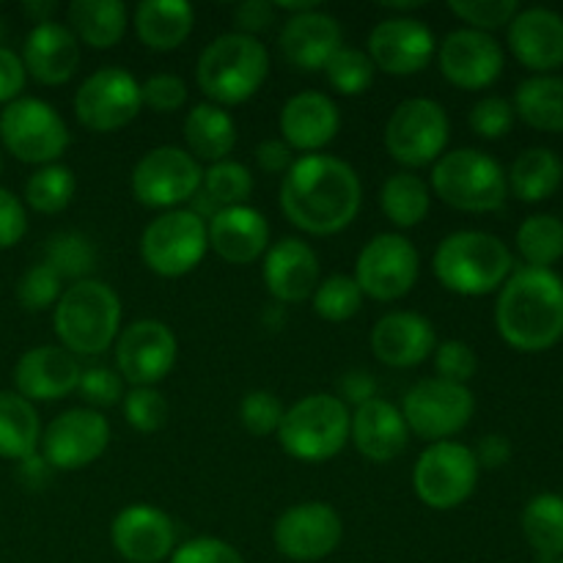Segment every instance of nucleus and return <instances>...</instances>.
<instances>
[{
  "label": "nucleus",
  "mask_w": 563,
  "mask_h": 563,
  "mask_svg": "<svg viewBox=\"0 0 563 563\" xmlns=\"http://www.w3.org/2000/svg\"><path fill=\"white\" fill-rule=\"evenodd\" d=\"M432 190L445 207L482 214L504 207L509 181L498 159L489 154L478 148H454L434 163Z\"/></svg>",
  "instance_id": "obj_7"
},
{
  "label": "nucleus",
  "mask_w": 563,
  "mask_h": 563,
  "mask_svg": "<svg viewBox=\"0 0 563 563\" xmlns=\"http://www.w3.org/2000/svg\"><path fill=\"white\" fill-rule=\"evenodd\" d=\"M38 445L53 471H82L108 451L110 423L99 410L75 407L49 421Z\"/></svg>",
  "instance_id": "obj_18"
},
{
  "label": "nucleus",
  "mask_w": 563,
  "mask_h": 563,
  "mask_svg": "<svg viewBox=\"0 0 563 563\" xmlns=\"http://www.w3.org/2000/svg\"><path fill=\"white\" fill-rule=\"evenodd\" d=\"M25 77L27 71L20 55L0 44V104H11L22 97Z\"/></svg>",
  "instance_id": "obj_55"
},
{
  "label": "nucleus",
  "mask_w": 563,
  "mask_h": 563,
  "mask_svg": "<svg viewBox=\"0 0 563 563\" xmlns=\"http://www.w3.org/2000/svg\"><path fill=\"white\" fill-rule=\"evenodd\" d=\"M478 471L482 467L473 449L454 440H440V443H429L427 451L418 456L412 487L429 509L451 511L476 493Z\"/></svg>",
  "instance_id": "obj_11"
},
{
  "label": "nucleus",
  "mask_w": 563,
  "mask_h": 563,
  "mask_svg": "<svg viewBox=\"0 0 563 563\" xmlns=\"http://www.w3.org/2000/svg\"><path fill=\"white\" fill-rule=\"evenodd\" d=\"M515 115L542 132H563V77H528L515 91Z\"/></svg>",
  "instance_id": "obj_37"
},
{
  "label": "nucleus",
  "mask_w": 563,
  "mask_h": 563,
  "mask_svg": "<svg viewBox=\"0 0 563 563\" xmlns=\"http://www.w3.org/2000/svg\"><path fill=\"white\" fill-rule=\"evenodd\" d=\"M16 478L22 482V487L44 489L49 484V478H53V467H49L47 460L36 451V454L16 462Z\"/></svg>",
  "instance_id": "obj_60"
},
{
  "label": "nucleus",
  "mask_w": 563,
  "mask_h": 563,
  "mask_svg": "<svg viewBox=\"0 0 563 563\" xmlns=\"http://www.w3.org/2000/svg\"><path fill=\"white\" fill-rule=\"evenodd\" d=\"M44 264L58 273L60 280H86L97 267V251L91 242L77 231H64L55 234L47 242V253H44Z\"/></svg>",
  "instance_id": "obj_42"
},
{
  "label": "nucleus",
  "mask_w": 563,
  "mask_h": 563,
  "mask_svg": "<svg viewBox=\"0 0 563 563\" xmlns=\"http://www.w3.org/2000/svg\"><path fill=\"white\" fill-rule=\"evenodd\" d=\"M399 410L412 434L440 443L460 434L471 423L476 412V396L467 385L432 377L412 385Z\"/></svg>",
  "instance_id": "obj_12"
},
{
  "label": "nucleus",
  "mask_w": 563,
  "mask_h": 563,
  "mask_svg": "<svg viewBox=\"0 0 563 563\" xmlns=\"http://www.w3.org/2000/svg\"><path fill=\"white\" fill-rule=\"evenodd\" d=\"M209 251L207 220L192 209H170L154 218L141 234V258L159 278H181Z\"/></svg>",
  "instance_id": "obj_9"
},
{
  "label": "nucleus",
  "mask_w": 563,
  "mask_h": 563,
  "mask_svg": "<svg viewBox=\"0 0 563 563\" xmlns=\"http://www.w3.org/2000/svg\"><path fill=\"white\" fill-rule=\"evenodd\" d=\"M368 58L374 69L410 77L427 69L438 53V38L427 22L416 16H388L368 33Z\"/></svg>",
  "instance_id": "obj_19"
},
{
  "label": "nucleus",
  "mask_w": 563,
  "mask_h": 563,
  "mask_svg": "<svg viewBox=\"0 0 563 563\" xmlns=\"http://www.w3.org/2000/svg\"><path fill=\"white\" fill-rule=\"evenodd\" d=\"M179 344L159 319H137L115 339V372L132 388H154L176 366Z\"/></svg>",
  "instance_id": "obj_16"
},
{
  "label": "nucleus",
  "mask_w": 563,
  "mask_h": 563,
  "mask_svg": "<svg viewBox=\"0 0 563 563\" xmlns=\"http://www.w3.org/2000/svg\"><path fill=\"white\" fill-rule=\"evenodd\" d=\"M141 108V82L121 66H102L75 93V119L91 132L124 130Z\"/></svg>",
  "instance_id": "obj_15"
},
{
  "label": "nucleus",
  "mask_w": 563,
  "mask_h": 563,
  "mask_svg": "<svg viewBox=\"0 0 563 563\" xmlns=\"http://www.w3.org/2000/svg\"><path fill=\"white\" fill-rule=\"evenodd\" d=\"M253 192V174L247 165L234 163V159H223L203 170L201 179V196L212 203L214 209H231L245 207V201Z\"/></svg>",
  "instance_id": "obj_41"
},
{
  "label": "nucleus",
  "mask_w": 563,
  "mask_h": 563,
  "mask_svg": "<svg viewBox=\"0 0 563 563\" xmlns=\"http://www.w3.org/2000/svg\"><path fill=\"white\" fill-rule=\"evenodd\" d=\"M141 102L154 113H176L187 104V82L179 75L159 71L141 82Z\"/></svg>",
  "instance_id": "obj_50"
},
{
  "label": "nucleus",
  "mask_w": 563,
  "mask_h": 563,
  "mask_svg": "<svg viewBox=\"0 0 563 563\" xmlns=\"http://www.w3.org/2000/svg\"><path fill=\"white\" fill-rule=\"evenodd\" d=\"M335 388H339V394L335 396H339L346 407L350 405L361 407V405H366V401L377 399V379H374L368 372H363V368L346 372L344 377L339 379V385H335Z\"/></svg>",
  "instance_id": "obj_57"
},
{
  "label": "nucleus",
  "mask_w": 563,
  "mask_h": 563,
  "mask_svg": "<svg viewBox=\"0 0 563 563\" xmlns=\"http://www.w3.org/2000/svg\"><path fill=\"white\" fill-rule=\"evenodd\" d=\"M280 135L291 152L319 154L341 130V113L330 97L300 91L280 108Z\"/></svg>",
  "instance_id": "obj_26"
},
{
  "label": "nucleus",
  "mask_w": 563,
  "mask_h": 563,
  "mask_svg": "<svg viewBox=\"0 0 563 563\" xmlns=\"http://www.w3.org/2000/svg\"><path fill=\"white\" fill-rule=\"evenodd\" d=\"M328 82L344 97H357V93L368 91L374 82V64L368 58L366 49L357 47H339L333 58L324 66Z\"/></svg>",
  "instance_id": "obj_44"
},
{
  "label": "nucleus",
  "mask_w": 563,
  "mask_h": 563,
  "mask_svg": "<svg viewBox=\"0 0 563 563\" xmlns=\"http://www.w3.org/2000/svg\"><path fill=\"white\" fill-rule=\"evenodd\" d=\"M313 311L324 322H346L363 308V291L352 275H330L313 291Z\"/></svg>",
  "instance_id": "obj_43"
},
{
  "label": "nucleus",
  "mask_w": 563,
  "mask_h": 563,
  "mask_svg": "<svg viewBox=\"0 0 563 563\" xmlns=\"http://www.w3.org/2000/svg\"><path fill=\"white\" fill-rule=\"evenodd\" d=\"M3 36H5V22L3 16H0V44H3Z\"/></svg>",
  "instance_id": "obj_62"
},
{
  "label": "nucleus",
  "mask_w": 563,
  "mask_h": 563,
  "mask_svg": "<svg viewBox=\"0 0 563 563\" xmlns=\"http://www.w3.org/2000/svg\"><path fill=\"white\" fill-rule=\"evenodd\" d=\"M471 130L484 141H500L515 126V108L504 97H484L471 108Z\"/></svg>",
  "instance_id": "obj_49"
},
{
  "label": "nucleus",
  "mask_w": 563,
  "mask_h": 563,
  "mask_svg": "<svg viewBox=\"0 0 563 563\" xmlns=\"http://www.w3.org/2000/svg\"><path fill=\"white\" fill-rule=\"evenodd\" d=\"M42 440L36 407L16 390H0V460H25Z\"/></svg>",
  "instance_id": "obj_35"
},
{
  "label": "nucleus",
  "mask_w": 563,
  "mask_h": 563,
  "mask_svg": "<svg viewBox=\"0 0 563 563\" xmlns=\"http://www.w3.org/2000/svg\"><path fill=\"white\" fill-rule=\"evenodd\" d=\"M432 269L443 289L462 297H484L509 280L515 256L500 236L454 231L434 251Z\"/></svg>",
  "instance_id": "obj_3"
},
{
  "label": "nucleus",
  "mask_w": 563,
  "mask_h": 563,
  "mask_svg": "<svg viewBox=\"0 0 563 563\" xmlns=\"http://www.w3.org/2000/svg\"><path fill=\"white\" fill-rule=\"evenodd\" d=\"M196 25V11L185 0H143L135 9V33L154 53L181 47Z\"/></svg>",
  "instance_id": "obj_31"
},
{
  "label": "nucleus",
  "mask_w": 563,
  "mask_h": 563,
  "mask_svg": "<svg viewBox=\"0 0 563 563\" xmlns=\"http://www.w3.org/2000/svg\"><path fill=\"white\" fill-rule=\"evenodd\" d=\"M434 368H438L440 379L467 385L473 379V374H476L478 357L471 344H465V341L460 339H451L443 341V344L434 350Z\"/></svg>",
  "instance_id": "obj_52"
},
{
  "label": "nucleus",
  "mask_w": 563,
  "mask_h": 563,
  "mask_svg": "<svg viewBox=\"0 0 563 563\" xmlns=\"http://www.w3.org/2000/svg\"><path fill=\"white\" fill-rule=\"evenodd\" d=\"M509 190L515 192L520 201L539 203L548 201L563 181V163L553 148L533 146L526 148L520 157L511 163V170L506 174Z\"/></svg>",
  "instance_id": "obj_34"
},
{
  "label": "nucleus",
  "mask_w": 563,
  "mask_h": 563,
  "mask_svg": "<svg viewBox=\"0 0 563 563\" xmlns=\"http://www.w3.org/2000/svg\"><path fill=\"white\" fill-rule=\"evenodd\" d=\"M275 22V3L269 0H245L234 9V25L236 33L256 38V33L267 31Z\"/></svg>",
  "instance_id": "obj_56"
},
{
  "label": "nucleus",
  "mask_w": 563,
  "mask_h": 563,
  "mask_svg": "<svg viewBox=\"0 0 563 563\" xmlns=\"http://www.w3.org/2000/svg\"><path fill=\"white\" fill-rule=\"evenodd\" d=\"M504 49L489 33L460 27L438 44V64L445 80L462 91H482L504 75Z\"/></svg>",
  "instance_id": "obj_20"
},
{
  "label": "nucleus",
  "mask_w": 563,
  "mask_h": 563,
  "mask_svg": "<svg viewBox=\"0 0 563 563\" xmlns=\"http://www.w3.org/2000/svg\"><path fill=\"white\" fill-rule=\"evenodd\" d=\"M344 539V522L330 504L306 500L275 520L273 542L284 559L297 563H313L333 555Z\"/></svg>",
  "instance_id": "obj_17"
},
{
  "label": "nucleus",
  "mask_w": 563,
  "mask_h": 563,
  "mask_svg": "<svg viewBox=\"0 0 563 563\" xmlns=\"http://www.w3.org/2000/svg\"><path fill=\"white\" fill-rule=\"evenodd\" d=\"M27 14H33V22H49V14L55 11V3H27L25 5Z\"/></svg>",
  "instance_id": "obj_61"
},
{
  "label": "nucleus",
  "mask_w": 563,
  "mask_h": 563,
  "mask_svg": "<svg viewBox=\"0 0 563 563\" xmlns=\"http://www.w3.org/2000/svg\"><path fill=\"white\" fill-rule=\"evenodd\" d=\"M449 11L460 16L462 22H467V27H473V31L489 33L509 25L520 11V3L517 0H451Z\"/></svg>",
  "instance_id": "obj_46"
},
{
  "label": "nucleus",
  "mask_w": 563,
  "mask_h": 563,
  "mask_svg": "<svg viewBox=\"0 0 563 563\" xmlns=\"http://www.w3.org/2000/svg\"><path fill=\"white\" fill-rule=\"evenodd\" d=\"M25 71L42 86H60L75 77L80 66V42L69 25L60 22H38L31 27L22 47Z\"/></svg>",
  "instance_id": "obj_28"
},
{
  "label": "nucleus",
  "mask_w": 563,
  "mask_h": 563,
  "mask_svg": "<svg viewBox=\"0 0 563 563\" xmlns=\"http://www.w3.org/2000/svg\"><path fill=\"white\" fill-rule=\"evenodd\" d=\"M77 190V181L71 168L66 165L53 163L42 165L36 174H31V179L25 181V201L33 212L42 214H58L64 212L71 203Z\"/></svg>",
  "instance_id": "obj_40"
},
{
  "label": "nucleus",
  "mask_w": 563,
  "mask_h": 563,
  "mask_svg": "<svg viewBox=\"0 0 563 563\" xmlns=\"http://www.w3.org/2000/svg\"><path fill=\"white\" fill-rule=\"evenodd\" d=\"M278 44L286 64L302 71H319L328 66L335 49L344 47V33H341V22L333 14L313 9L306 14L286 16Z\"/></svg>",
  "instance_id": "obj_24"
},
{
  "label": "nucleus",
  "mask_w": 563,
  "mask_h": 563,
  "mask_svg": "<svg viewBox=\"0 0 563 563\" xmlns=\"http://www.w3.org/2000/svg\"><path fill=\"white\" fill-rule=\"evenodd\" d=\"M187 154L207 163H223L236 146V124L229 110L212 102H201L185 115Z\"/></svg>",
  "instance_id": "obj_32"
},
{
  "label": "nucleus",
  "mask_w": 563,
  "mask_h": 563,
  "mask_svg": "<svg viewBox=\"0 0 563 563\" xmlns=\"http://www.w3.org/2000/svg\"><path fill=\"white\" fill-rule=\"evenodd\" d=\"M264 284L278 306L302 302L319 286V258L308 242L284 236L264 253Z\"/></svg>",
  "instance_id": "obj_25"
},
{
  "label": "nucleus",
  "mask_w": 563,
  "mask_h": 563,
  "mask_svg": "<svg viewBox=\"0 0 563 563\" xmlns=\"http://www.w3.org/2000/svg\"><path fill=\"white\" fill-rule=\"evenodd\" d=\"M517 251L528 267L550 269L563 258V223L553 214H531L517 229Z\"/></svg>",
  "instance_id": "obj_39"
},
{
  "label": "nucleus",
  "mask_w": 563,
  "mask_h": 563,
  "mask_svg": "<svg viewBox=\"0 0 563 563\" xmlns=\"http://www.w3.org/2000/svg\"><path fill=\"white\" fill-rule=\"evenodd\" d=\"M363 203L361 176L330 154H302L280 181V209L295 229L313 236L344 231Z\"/></svg>",
  "instance_id": "obj_1"
},
{
  "label": "nucleus",
  "mask_w": 563,
  "mask_h": 563,
  "mask_svg": "<svg viewBox=\"0 0 563 563\" xmlns=\"http://www.w3.org/2000/svg\"><path fill=\"white\" fill-rule=\"evenodd\" d=\"M495 328L517 352H544L563 339V278L553 269L522 267L500 286Z\"/></svg>",
  "instance_id": "obj_2"
},
{
  "label": "nucleus",
  "mask_w": 563,
  "mask_h": 563,
  "mask_svg": "<svg viewBox=\"0 0 563 563\" xmlns=\"http://www.w3.org/2000/svg\"><path fill=\"white\" fill-rule=\"evenodd\" d=\"M110 542L130 563H163L176 550V526L152 504H132L113 517Z\"/></svg>",
  "instance_id": "obj_21"
},
{
  "label": "nucleus",
  "mask_w": 563,
  "mask_h": 563,
  "mask_svg": "<svg viewBox=\"0 0 563 563\" xmlns=\"http://www.w3.org/2000/svg\"><path fill=\"white\" fill-rule=\"evenodd\" d=\"M27 214L25 203L11 190L0 187V251H9L25 236Z\"/></svg>",
  "instance_id": "obj_54"
},
{
  "label": "nucleus",
  "mask_w": 563,
  "mask_h": 563,
  "mask_svg": "<svg viewBox=\"0 0 563 563\" xmlns=\"http://www.w3.org/2000/svg\"><path fill=\"white\" fill-rule=\"evenodd\" d=\"M476 462L478 467H487V471H498V467L509 465L511 460V443L504 434H484L476 445Z\"/></svg>",
  "instance_id": "obj_59"
},
{
  "label": "nucleus",
  "mask_w": 563,
  "mask_h": 563,
  "mask_svg": "<svg viewBox=\"0 0 563 563\" xmlns=\"http://www.w3.org/2000/svg\"><path fill=\"white\" fill-rule=\"evenodd\" d=\"M209 247L229 264H253L269 247V223L258 209H220L207 220Z\"/></svg>",
  "instance_id": "obj_29"
},
{
  "label": "nucleus",
  "mask_w": 563,
  "mask_h": 563,
  "mask_svg": "<svg viewBox=\"0 0 563 563\" xmlns=\"http://www.w3.org/2000/svg\"><path fill=\"white\" fill-rule=\"evenodd\" d=\"M0 141L27 165H53L69 148V130L58 110L36 97H20L0 113Z\"/></svg>",
  "instance_id": "obj_8"
},
{
  "label": "nucleus",
  "mask_w": 563,
  "mask_h": 563,
  "mask_svg": "<svg viewBox=\"0 0 563 563\" xmlns=\"http://www.w3.org/2000/svg\"><path fill=\"white\" fill-rule=\"evenodd\" d=\"M284 405L273 390H251L240 401V421L253 438H269L278 434L280 421H284Z\"/></svg>",
  "instance_id": "obj_48"
},
{
  "label": "nucleus",
  "mask_w": 563,
  "mask_h": 563,
  "mask_svg": "<svg viewBox=\"0 0 563 563\" xmlns=\"http://www.w3.org/2000/svg\"><path fill=\"white\" fill-rule=\"evenodd\" d=\"M421 273V258L416 245L401 234H377L363 245L355 262V284L363 297L390 302L410 295Z\"/></svg>",
  "instance_id": "obj_14"
},
{
  "label": "nucleus",
  "mask_w": 563,
  "mask_h": 563,
  "mask_svg": "<svg viewBox=\"0 0 563 563\" xmlns=\"http://www.w3.org/2000/svg\"><path fill=\"white\" fill-rule=\"evenodd\" d=\"M559 563H563V559H561V561H559Z\"/></svg>",
  "instance_id": "obj_64"
},
{
  "label": "nucleus",
  "mask_w": 563,
  "mask_h": 563,
  "mask_svg": "<svg viewBox=\"0 0 563 563\" xmlns=\"http://www.w3.org/2000/svg\"><path fill=\"white\" fill-rule=\"evenodd\" d=\"M253 154H256V163L264 174H284L286 176V170H289L297 159L295 152H291V148L286 146L280 137H267V141L258 143L256 152Z\"/></svg>",
  "instance_id": "obj_58"
},
{
  "label": "nucleus",
  "mask_w": 563,
  "mask_h": 563,
  "mask_svg": "<svg viewBox=\"0 0 563 563\" xmlns=\"http://www.w3.org/2000/svg\"><path fill=\"white\" fill-rule=\"evenodd\" d=\"M69 31L93 49H110L126 33V5L121 0H75L69 5Z\"/></svg>",
  "instance_id": "obj_33"
},
{
  "label": "nucleus",
  "mask_w": 563,
  "mask_h": 563,
  "mask_svg": "<svg viewBox=\"0 0 563 563\" xmlns=\"http://www.w3.org/2000/svg\"><path fill=\"white\" fill-rule=\"evenodd\" d=\"M350 440L368 462L385 465L407 449L410 429L399 407L385 399H372L352 412Z\"/></svg>",
  "instance_id": "obj_30"
},
{
  "label": "nucleus",
  "mask_w": 563,
  "mask_h": 563,
  "mask_svg": "<svg viewBox=\"0 0 563 563\" xmlns=\"http://www.w3.org/2000/svg\"><path fill=\"white\" fill-rule=\"evenodd\" d=\"M201 179V163L187 148L157 146L132 168V196L141 207L170 212L196 198Z\"/></svg>",
  "instance_id": "obj_13"
},
{
  "label": "nucleus",
  "mask_w": 563,
  "mask_h": 563,
  "mask_svg": "<svg viewBox=\"0 0 563 563\" xmlns=\"http://www.w3.org/2000/svg\"><path fill=\"white\" fill-rule=\"evenodd\" d=\"M77 394L82 396L86 405H91V410L113 407L124 399V379H121V374L113 372V368L91 366L80 374Z\"/></svg>",
  "instance_id": "obj_51"
},
{
  "label": "nucleus",
  "mask_w": 563,
  "mask_h": 563,
  "mask_svg": "<svg viewBox=\"0 0 563 563\" xmlns=\"http://www.w3.org/2000/svg\"><path fill=\"white\" fill-rule=\"evenodd\" d=\"M80 363L64 346H33L16 361L14 388L22 399L33 401H58L75 394L80 385Z\"/></svg>",
  "instance_id": "obj_22"
},
{
  "label": "nucleus",
  "mask_w": 563,
  "mask_h": 563,
  "mask_svg": "<svg viewBox=\"0 0 563 563\" xmlns=\"http://www.w3.org/2000/svg\"><path fill=\"white\" fill-rule=\"evenodd\" d=\"M0 174H3V154H0Z\"/></svg>",
  "instance_id": "obj_63"
},
{
  "label": "nucleus",
  "mask_w": 563,
  "mask_h": 563,
  "mask_svg": "<svg viewBox=\"0 0 563 563\" xmlns=\"http://www.w3.org/2000/svg\"><path fill=\"white\" fill-rule=\"evenodd\" d=\"M379 207L394 225L416 229L427 220L429 209H432V190L421 176L399 170V174L385 179L383 190H379Z\"/></svg>",
  "instance_id": "obj_38"
},
{
  "label": "nucleus",
  "mask_w": 563,
  "mask_h": 563,
  "mask_svg": "<svg viewBox=\"0 0 563 563\" xmlns=\"http://www.w3.org/2000/svg\"><path fill=\"white\" fill-rule=\"evenodd\" d=\"M434 350V324L416 311H390L374 324L372 352L383 366L412 368Z\"/></svg>",
  "instance_id": "obj_27"
},
{
  "label": "nucleus",
  "mask_w": 563,
  "mask_h": 563,
  "mask_svg": "<svg viewBox=\"0 0 563 563\" xmlns=\"http://www.w3.org/2000/svg\"><path fill=\"white\" fill-rule=\"evenodd\" d=\"M509 49L526 69L550 75L563 66V16L553 9H520L509 22Z\"/></svg>",
  "instance_id": "obj_23"
},
{
  "label": "nucleus",
  "mask_w": 563,
  "mask_h": 563,
  "mask_svg": "<svg viewBox=\"0 0 563 563\" xmlns=\"http://www.w3.org/2000/svg\"><path fill=\"white\" fill-rule=\"evenodd\" d=\"M53 330L71 355H102L121 333V300L104 280H77L60 291Z\"/></svg>",
  "instance_id": "obj_4"
},
{
  "label": "nucleus",
  "mask_w": 563,
  "mask_h": 563,
  "mask_svg": "<svg viewBox=\"0 0 563 563\" xmlns=\"http://www.w3.org/2000/svg\"><path fill=\"white\" fill-rule=\"evenodd\" d=\"M16 300L25 311H47L60 300V278L49 264H33L16 284Z\"/></svg>",
  "instance_id": "obj_47"
},
{
  "label": "nucleus",
  "mask_w": 563,
  "mask_h": 563,
  "mask_svg": "<svg viewBox=\"0 0 563 563\" xmlns=\"http://www.w3.org/2000/svg\"><path fill=\"white\" fill-rule=\"evenodd\" d=\"M121 407H124L126 423L141 434L159 432L168 421V401L157 388H132L121 399Z\"/></svg>",
  "instance_id": "obj_45"
},
{
  "label": "nucleus",
  "mask_w": 563,
  "mask_h": 563,
  "mask_svg": "<svg viewBox=\"0 0 563 563\" xmlns=\"http://www.w3.org/2000/svg\"><path fill=\"white\" fill-rule=\"evenodd\" d=\"M267 75V47L245 33H223V36L212 38L198 55V88L218 108L247 102L264 86Z\"/></svg>",
  "instance_id": "obj_5"
},
{
  "label": "nucleus",
  "mask_w": 563,
  "mask_h": 563,
  "mask_svg": "<svg viewBox=\"0 0 563 563\" xmlns=\"http://www.w3.org/2000/svg\"><path fill=\"white\" fill-rule=\"evenodd\" d=\"M522 533L539 563L563 559V495L542 493L522 509Z\"/></svg>",
  "instance_id": "obj_36"
},
{
  "label": "nucleus",
  "mask_w": 563,
  "mask_h": 563,
  "mask_svg": "<svg viewBox=\"0 0 563 563\" xmlns=\"http://www.w3.org/2000/svg\"><path fill=\"white\" fill-rule=\"evenodd\" d=\"M451 124L443 104L429 97H410L396 104L385 124V148L407 168H427L445 154Z\"/></svg>",
  "instance_id": "obj_10"
},
{
  "label": "nucleus",
  "mask_w": 563,
  "mask_h": 563,
  "mask_svg": "<svg viewBox=\"0 0 563 563\" xmlns=\"http://www.w3.org/2000/svg\"><path fill=\"white\" fill-rule=\"evenodd\" d=\"M352 412L339 396L311 394L284 412L278 443L291 460L328 462L344 451L350 440Z\"/></svg>",
  "instance_id": "obj_6"
},
{
  "label": "nucleus",
  "mask_w": 563,
  "mask_h": 563,
  "mask_svg": "<svg viewBox=\"0 0 563 563\" xmlns=\"http://www.w3.org/2000/svg\"><path fill=\"white\" fill-rule=\"evenodd\" d=\"M168 563H245L234 544L214 537H198L185 544H176Z\"/></svg>",
  "instance_id": "obj_53"
}]
</instances>
